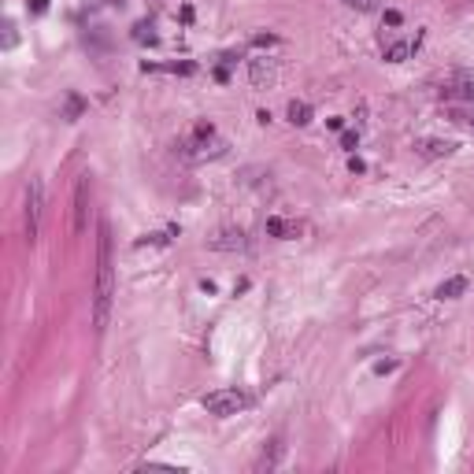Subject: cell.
I'll use <instances>...</instances> for the list:
<instances>
[{
  "label": "cell",
  "instance_id": "cell-1",
  "mask_svg": "<svg viewBox=\"0 0 474 474\" xmlns=\"http://www.w3.org/2000/svg\"><path fill=\"white\" fill-rule=\"evenodd\" d=\"M115 300V260H112V226L100 222V241H96V289H93V326L104 333L107 315Z\"/></svg>",
  "mask_w": 474,
  "mask_h": 474
},
{
  "label": "cell",
  "instance_id": "cell-6",
  "mask_svg": "<svg viewBox=\"0 0 474 474\" xmlns=\"http://www.w3.org/2000/svg\"><path fill=\"white\" fill-rule=\"evenodd\" d=\"M249 74H252V85L256 89H263V85H271L274 82V60H267V56H256V60H249Z\"/></svg>",
  "mask_w": 474,
  "mask_h": 474
},
{
  "label": "cell",
  "instance_id": "cell-11",
  "mask_svg": "<svg viewBox=\"0 0 474 474\" xmlns=\"http://www.w3.org/2000/svg\"><path fill=\"white\" fill-rule=\"evenodd\" d=\"M278 456H282V445L278 441H271V448H263L260 463H256V471H274L278 467Z\"/></svg>",
  "mask_w": 474,
  "mask_h": 474
},
{
  "label": "cell",
  "instance_id": "cell-17",
  "mask_svg": "<svg viewBox=\"0 0 474 474\" xmlns=\"http://www.w3.org/2000/svg\"><path fill=\"white\" fill-rule=\"evenodd\" d=\"M407 52H412V45H393V49H389V60H404Z\"/></svg>",
  "mask_w": 474,
  "mask_h": 474
},
{
  "label": "cell",
  "instance_id": "cell-9",
  "mask_svg": "<svg viewBox=\"0 0 474 474\" xmlns=\"http://www.w3.org/2000/svg\"><path fill=\"white\" fill-rule=\"evenodd\" d=\"M74 230H85V178L78 182V189H74Z\"/></svg>",
  "mask_w": 474,
  "mask_h": 474
},
{
  "label": "cell",
  "instance_id": "cell-3",
  "mask_svg": "<svg viewBox=\"0 0 474 474\" xmlns=\"http://www.w3.org/2000/svg\"><path fill=\"white\" fill-rule=\"evenodd\" d=\"M41 215H45V186H41V178H30L26 182V237L30 241L41 230Z\"/></svg>",
  "mask_w": 474,
  "mask_h": 474
},
{
  "label": "cell",
  "instance_id": "cell-16",
  "mask_svg": "<svg viewBox=\"0 0 474 474\" xmlns=\"http://www.w3.org/2000/svg\"><path fill=\"white\" fill-rule=\"evenodd\" d=\"M356 141H360V134H356V130H344V134H341V145L349 148V152L356 148Z\"/></svg>",
  "mask_w": 474,
  "mask_h": 474
},
{
  "label": "cell",
  "instance_id": "cell-13",
  "mask_svg": "<svg viewBox=\"0 0 474 474\" xmlns=\"http://www.w3.org/2000/svg\"><path fill=\"white\" fill-rule=\"evenodd\" d=\"M15 45H19V30H15L12 19H8L4 23V49H15Z\"/></svg>",
  "mask_w": 474,
  "mask_h": 474
},
{
  "label": "cell",
  "instance_id": "cell-12",
  "mask_svg": "<svg viewBox=\"0 0 474 474\" xmlns=\"http://www.w3.org/2000/svg\"><path fill=\"white\" fill-rule=\"evenodd\" d=\"M344 8H356V12H378L382 0H341Z\"/></svg>",
  "mask_w": 474,
  "mask_h": 474
},
{
  "label": "cell",
  "instance_id": "cell-10",
  "mask_svg": "<svg viewBox=\"0 0 474 474\" xmlns=\"http://www.w3.org/2000/svg\"><path fill=\"white\" fill-rule=\"evenodd\" d=\"M289 123H293V126H308L311 123V104H304V100L289 104Z\"/></svg>",
  "mask_w": 474,
  "mask_h": 474
},
{
  "label": "cell",
  "instance_id": "cell-8",
  "mask_svg": "<svg viewBox=\"0 0 474 474\" xmlns=\"http://www.w3.org/2000/svg\"><path fill=\"white\" fill-rule=\"evenodd\" d=\"M467 278H463V274H456V278H448V282H441L437 289H434V297L437 300H456V297H463V293H467Z\"/></svg>",
  "mask_w": 474,
  "mask_h": 474
},
{
  "label": "cell",
  "instance_id": "cell-20",
  "mask_svg": "<svg viewBox=\"0 0 474 474\" xmlns=\"http://www.w3.org/2000/svg\"><path fill=\"white\" fill-rule=\"evenodd\" d=\"M463 93H467V96H471V100H474V85H467V89H463Z\"/></svg>",
  "mask_w": 474,
  "mask_h": 474
},
{
  "label": "cell",
  "instance_id": "cell-18",
  "mask_svg": "<svg viewBox=\"0 0 474 474\" xmlns=\"http://www.w3.org/2000/svg\"><path fill=\"white\" fill-rule=\"evenodd\" d=\"M385 23H389V26H401V12H385Z\"/></svg>",
  "mask_w": 474,
  "mask_h": 474
},
{
  "label": "cell",
  "instance_id": "cell-2",
  "mask_svg": "<svg viewBox=\"0 0 474 474\" xmlns=\"http://www.w3.org/2000/svg\"><path fill=\"white\" fill-rule=\"evenodd\" d=\"M252 401H249V393H241V389H215V393H208L200 401V407L208 415H219V419H230V415H237V412H245Z\"/></svg>",
  "mask_w": 474,
  "mask_h": 474
},
{
  "label": "cell",
  "instance_id": "cell-4",
  "mask_svg": "<svg viewBox=\"0 0 474 474\" xmlns=\"http://www.w3.org/2000/svg\"><path fill=\"white\" fill-rule=\"evenodd\" d=\"M208 249H215V252H241V249H249V241H245L241 230H219L208 241Z\"/></svg>",
  "mask_w": 474,
  "mask_h": 474
},
{
  "label": "cell",
  "instance_id": "cell-15",
  "mask_svg": "<svg viewBox=\"0 0 474 474\" xmlns=\"http://www.w3.org/2000/svg\"><path fill=\"white\" fill-rule=\"evenodd\" d=\"M78 112H82V100H78V96H71V100H67V123H74Z\"/></svg>",
  "mask_w": 474,
  "mask_h": 474
},
{
  "label": "cell",
  "instance_id": "cell-7",
  "mask_svg": "<svg viewBox=\"0 0 474 474\" xmlns=\"http://www.w3.org/2000/svg\"><path fill=\"white\" fill-rule=\"evenodd\" d=\"M452 141H437V137H423V141H415V152L419 156H430V159H441V156H452Z\"/></svg>",
  "mask_w": 474,
  "mask_h": 474
},
{
  "label": "cell",
  "instance_id": "cell-19",
  "mask_svg": "<svg viewBox=\"0 0 474 474\" xmlns=\"http://www.w3.org/2000/svg\"><path fill=\"white\" fill-rule=\"evenodd\" d=\"M45 8H49V0H34V12H37V15L45 12Z\"/></svg>",
  "mask_w": 474,
  "mask_h": 474
},
{
  "label": "cell",
  "instance_id": "cell-14",
  "mask_svg": "<svg viewBox=\"0 0 474 474\" xmlns=\"http://www.w3.org/2000/svg\"><path fill=\"white\" fill-rule=\"evenodd\" d=\"M452 119H456L459 126H471V130H474V112H467V107H456V112H452Z\"/></svg>",
  "mask_w": 474,
  "mask_h": 474
},
{
  "label": "cell",
  "instance_id": "cell-5",
  "mask_svg": "<svg viewBox=\"0 0 474 474\" xmlns=\"http://www.w3.org/2000/svg\"><path fill=\"white\" fill-rule=\"evenodd\" d=\"M263 230L278 237V241H293V237H300V222L297 219H282V215H271V219L263 222Z\"/></svg>",
  "mask_w": 474,
  "mask_h": 474
}]
</instances>
